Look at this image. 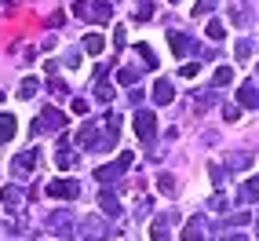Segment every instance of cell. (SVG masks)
<instances>
[{"label": "cell", "mask_w": 259, "mask_h": 241, "mask_svg": "<svg viewBox=\"0 0 259 241\" xmlns=\"http://www.w3.org/2000/svg\"><path fill=\"white\" fill-rule=\"evenodd\" d=\"M66 128V113L55 110V106H48L37 120H33V132H62Z\"/></svg>", "instance_id": "cell-1"}, {"label": "cell", "mask_w": 259, "mask_h": 241, "mask_svg": "<svg viewBox=\"0 0 259 241\" xmlns=\"http://www.w3.org/2000/svg\"><path fill=\"white\" fill-rule=\"evenodd\" d=\"M135 132H139L143 143H153L157 139V117H153L150 110H135Z\"/></svg>", "instance_id": "cell-2"}, {"label": "cell", "mask_w": 259, "mask_h": 241, "mask_svg": "<svg viewBox=\"0 0 259 241\" xmlns=\"http://www.w3.org/2000/svg\"><path fill=\"white\" fill-rule=\"evenodd\" d=\"M132 157H135V153H120V161L95 168V179H99V183H110V179H117V176H124V172L132 168Z\"/></svg>", "instance_id": "cell-3"}, {"label": "cell", "mask_w": 259, "mask_h": 241, "mask_svg": "<svg viewBox=\"0 0 259 241\" xmlns=\"http://www.w3.org/2000/svg\"><path fill=\"white\" fill-rule=\"evenodd\" d=\"M48 194L51 197H62V201H73L80 194V183L77 179H51L48 183Z\"/></svg>", "instance_id": "cell-4"}, {"label": "cell", "mask_w": 259, "mask_h": 241, "mask_svg": "<svg viewBox=\"0 0 259 241\" xmlns=\"http://www.w3.org/2000/svg\"><path fill=\"white\" fill-rule=\"evenodd\" d=\"M168 48H171V55H176V59H183V55H194V51H197V44L190 41L186 33H176V29L168 33Z\"/></svg>", "instance_id": "cell-5"}, {"label": "cell", "mask_w": 259, "mask_h": 241, "mask_svg": "<svg viewBox=\"0 0 259 241\" xmlns=\"http://www.w3.org/2000/svg\"><path fill=\"white\" fill-rule=\"evenodd\" d=\"M37 157H40V153L37 150H22L19 153V157H15V176H33V172H37Z\"/></svg>", "instance_id": "cell-6"}, {"label": "cell", "mask_w": 259, "mask_h": 241, "mask_svg": "<svg viewBox=\"0 0 259 241\" xmlns=\"http://www.w3.org/2000/svg\"><path fill=\"white\" fill-rule=\"evenodd\" d=\"M84 19H92V22H110L113 19V8H110V0H99V4H88V11H84Z\"/></svg>", "instance_id": "cell-7"}, {"label": "cell", "mask_w": 259, "mask_h": 241, "mask_svg": "<svg viewBox=\"0 0 259 241\" xmlns=\"http://www.w3.org/2000/svg\"><path fill=\"white\" fill-rule=\"evenodd\" d=\"M153 102H161V106H168V102H176V88H171V81H157L153 84Z\"/></svg>", "instance_id": "cell-8"}, {"label": "cell", "mask_w": 259, "mask_h": 241, "mask_svg": "<svg viewBox=\"0 0 259 241\" xmlns=\"http://www.w3.org/2000/svg\"><path fill=\"white\" fill-rule=\"evenodd\" d=\"M84 51H88V55H99L102 48H106V41H102V33H84Z\"/></svg>", "instance_id": "cell-9"}, {"label": "cell", "mask_w": 259, "mask_h": 241, "mask_svg": "<svg viewBox=\"0 0 259 241\" xmlns=\"http://www.w3.org/2000/svg\"><path fill=\"white\" fill-rule=\"evenodd\" d=\"M201 237H204V219H190L183 230V241H201Z\"/></svg>", "instance_id": "cell-10"}, {"label": "cell", "mask_w": 259, "mask_h": 241, "mask_svg": "<svg viewBox=\"0 0 259 241\" xmlns=\"http://www.w3.org/2000/svg\"><path fill=\"white\" fill-rule=\"evenodd\" d=\"M11 139H15V117L0 113V143H11Z\"/></svg>", "instance_id": "cell-11"}, {"label": "cell", "mask_w": 259, "mask_h": 241, "mask_svg": "<svg viewBox=\"0 0 259 241\" xmlns=\"http://www.w3.org/2000/svg\"><path fill=\"white\" fill-rule=\"evenodd\" d=\"M237 99H241V106H255V81H245L241 84V92H237Z\"/></svg>", "instance_id": "cell-12"}, {"label": "cell", "mask_w": 259, "mask_h": 241, "mask_svg": "<svg viewBox=\"0 0 259 241\" xmlns=\"http://www.w3.org/2000/svg\"><path fill=\"white\" fill-rule=\"evenodd\" d=\"M99 205H102V209H106L110 216H120V201H117V194L102 190V194H99Z\"/></svg>", "instance_id": "cell-13"}, {"label": "cell", "mask_w": 259, "mask_h": 241, "mask_svg": "<svg viewBox=\"0 0 259 241\" xmlns=\"http://www.w3.org/2000/svg\"><path fill=\"white\" fill-rule=\"evenodd\" d=\"M0 201H4L8 209H19V205H22V194L15 190V186H4V190H0Z\"/></svg>", "instance_id": "cell-14"}, {"label": "cell", "mask_w": 259, "mask_h": 241, "mask_svg": "<svg viewBox=\"0 0 259 241\" xmlns=\"http://www.w3.org/2000/svg\"><path fill=\"white\" fill-rule=\"evenodd\" d=\"M204 33H208L212 41H223V37H227V26H223L219 19H208V26H204Z\"/></svg>", "instance_id": "cell-15"}, {"label": "cell", "mask_w": 259, "mask_h": 241, "mask_svg": "<svg viewBox=\"0 0 259 241\" xmlns=\"http://www.w3.org/2000/svg\"><path fill=\"white\" fill-rule=\"evenodd\" d=\"M230 81H234V70H230V66H223V70H215V77H212V84H215V88H227Z\"/></svg>", "instance_id": "cell-16"}, {"label": "cell", "mask_w": 259, "mask_h": 241, "mask_svg": "<svg viewBox=\"0 0 259 241\" xmlns=\"http://www.w3.org/2000/svg\"><path fill=\"white\" fill-rule=\"evenodd\" d=\"M37 88H40L37 77H26V81L19 84V95H22V99H33V95H37Z\"/></svg>", "instance_id": "cell-17"}, {"label": "cell", "mask_w": 259, "mask_h": 241, "mask_svg": "<svg viewBox=\"0 0 259 241\" xmlns=\"http://www.w3.org/2000/svg\"><path fill=\"white\" fill-rule=\"evenodd\" d=\"M157 186H161V194H176V176L161 172V176H157Z\"/></svg>", "instance_id": "cell-18"}, {"label": "cell", "mask_w": 259, "mask_h": 241, "mask_svg": "<svg viewBox=\"0 0 259 241\" xmlns=\"http://www.w3.org/2000/svg\"><path fill=\"white\" fill-rule=\"evenodd\" d=\"M84 234H88L92 241H102L106 237V227H102V223H84Z\"/></svg>", "instance_id": "cell-19"}, {"label": "cell", "mask_w": 259, "mask_h": 241, "mask_svg": "<svg viewBox=\"0 0 259 241\" xmlns=\"http://www.w3.org/2000/svg\"><path fill=\"white\" fill-rule=\"evenodd\" d=\"M55 165H59V168H73V165H77V157H73L70 150H55Z\"/></svg>", "instance_id": "cell-20"}, {"label": "cell", "mask_w": 259, "mask_h": 241, "mask_svg": "<svg viewBox=\"0 0 259 241\" xmlns=\"http://www.w3.org/2000/svg\"><path fill=\"white\" fill-rule=\"evenodd\" d=\"M164 234H168V219H153L150 237H153V241H164Z\"/></svg>", "instance_id": "cell-21"}, {"label": "cell", "mask_w": 259, "mask_h": 241, "mask_svg": "<svg viewBox=\"0 0 259 241\" xmlns=\"http://www.w3.org/2000/svg\"><path fill=\"white\" fill-rule=\"evenodd\" d=\"M117 81H120V84H128V88H132V84L139 81V70H117Z\"/></svg>", "instance_id": "cell-22"}, {"label": "cell", "mask_w": 259, "mask_h": 241, "mask_svg": "<svg viewBox=\"0 0 259 241\" xmlns=\"http://www.w3.org/2000/svg\"><path fill=\"white\" fill-rule=\"evenodd\" d=\"M150 19H153V4H143L135 11V22H150Z\"/></svg>", "instance_id": "cell-23"}, {"label": "cell", "mask_w": 259, "mask_h": 241, "mask_svg": "<svg viewBox=\"0 0 259 241\" xmlns=\"http://www.w3.org/2000/svg\"><path fill=\"white\" fill-rule=\"evenodd\" d=\"M241 201H255V179H248L241 186Z\"/></svg>", "instance_id": "cell-24"}, {"label": "cell", "mask_w": 259, "mask_h": 241, "mask_svg": "<svg viewBox=\"0 0 259 241\" xmlns=\"http://www.w3.org/2000/svg\"><path fill=\"white\" fill-rule=\"evenodd\" d=\"M208 209L223 212V209H227V197H223V194H212V197H208Z\"/></svg>", "instance_id": "cell-25"}, {"label": "cell", "mask_w": 259, "mask_h": 241, "mask_svg": "<svg viewBox=\"0 0 259 241\" xmlns=\"http://www.w3.org/2000/svg\"><path fill=\"white\" fill-rule=\"evenodd\" d=\"M95 95H99L102 102H110V99H113V88H110V84H99V88H95Z\"/></svg>", "instance_id": "cell-26"}, {"label": "cell", "mask_w": 259, "mask_h": 241, "mask_svg": "<svg viewBox=\"0 0 259 241\" xmlns=\"http://www.w3.org/2000/svg\"><path fill=\"white\" fill-rule=\"evenodd\" d=\"M135 51H139V55L150 62V66H157V59H153V51H150V44H139V48H135Z\"/></svg>", "instance_id": "cell-27"}, {"label": "cell", "mask_w": 259, "mask_h": 241, "mask_svg": "<svg viewBox=\"0 0 259 241\" xmlns=\"http://www.w3.org/2000/svg\"><path fill=\"white\" fill-rule=\"evenodd\" d=\"M48 88H51V92H55V95H66V84H62L59 77H51V81H48Z\"/></svg>", "instance_id": "cell-28"}, {"label": "cell", "mask_w": 259, "mask_h": 241, "mask_svg": "<svg viewBox=\"0 0 259 241\" xmlns=\"http://www.w3.org/2000/svg\"><path fill=\"white\" fill-rule=\"evenodd\" d=\"M212 8H215V0H197V11L194 15H208Z\"/></svg>", "instance_id": "cell-29"}, {"label": "cell", "mask_w": 259, "mask_h": 241, "mask_svg": "<svg viewBox=\"0 0 259 241\" xmlns=\"http://www.w3.org/2000/svg\"><path fill=\"white\" fill-rule=\"evenodd\" d=\"M197 70H201V66H197V62H186V66H183V70H179V73H183V77H197Z\"/></svg>", "instance_id": "cell-30"}, {"label": "cell", "mask_w": 259, "mask_h": 241, "mask_svg": "<svg viewBox=\"0 0 259 241\" xmlns=\"http://www.w3.org/2000/svg\"><path fill=\"white\" fill-rule=\"evenodd\" d=\"M248 55H252V44H248V41L237 44V59H248Z\"/></svg>", "instance_id": "cell-31"}, {"label": "cell", "mask_w": 259, "mask_h": 241, "mask_svg": "<svg viewBox=\"0 0 259 241\" xmlns=\"http://www.w3.org/2000/svg\"><path fill=\"white\" fill-rule=\"evenodd\" d=\"M223 117H227V120H237V117H241V110H237V106H227V110H223Z\"/></svg>", "instance_id": "cell-32"}, {"label": "cell", "mask_w": 259, "mask_h": 241, "mask_svg": "<svg viewBox=\"0 0 259 241\" xmlns=\"http://www.w3.org/2000/svg\"><path fill=\"white\" fill-rule=\"evenodd\" d=\"M73 113H88V102H84V99H73Z\"/></svg>", "instance_id": "cell-33"}, {"label": "cell", "mask_w": 259, "mask_h": 241, "mask_svg": "<svg viewBox=\"0 0 259 241\" xmlns=\"http://www.w3.org/2000/svg\"><path fill=\"white\" fill-rule=\"evenodd\" d=\"M230 241H248V237H241V234H234V237H230Z\"/></svg>", "instance_id": "cell-34"}, {"label": "cell", "mask_w": 259, "mask_h": 241, "mask_svg": "<svg viewBox=\"0 0 259 241\" xmlns=\"http://www.w3.org/2000/svg\"><path fill=\"white\" fill-rule=\"evenodd\" d=\"M171 4H179V0H171Z\"/></svg>", "instance_id": "cell-35"}, {"label": "cell", "mask_w": 259, "mask_h": 241, "mask_svg": "<svg viewBox=\"0 0 259 241\" xmlns=\"http://www.w3.org/2000/svg\"><path fill=\"white\" fill-rule=\"evenodd\" d=\"M0 99H4V92H0Z\"/></svg>", "instance_id": "cell-36"}]
</instances>
